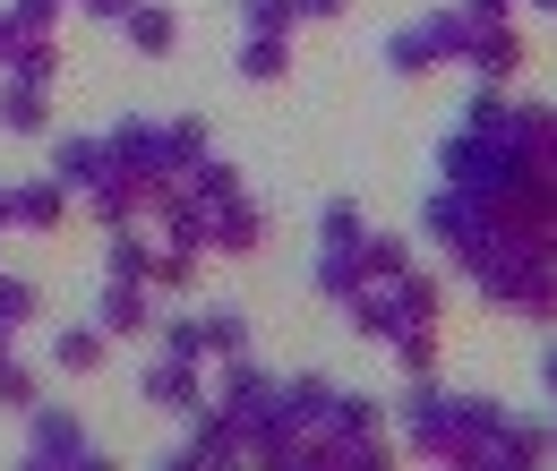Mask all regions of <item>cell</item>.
<instances>
[{"label":"cell","instance_id":"60d3db41","mask_svg":"<svg viewBox=\"0 0 557 471\" xmlns=\"http://www.w3.org/2000/svg\"><path fill=\"white\" fill-rule=\"evenodd\" d=\"M129 0H70V17H121Z\"/></svg>","mask_w":557,"mask_h":471},{"label":"cell","instance_id":"8992f818","mask_svg":"<svg viewBox=\"0 0 557 471\" xmlns=\"http://www.w3.org/2000/svg\"><path fill=\"white\" fill-rule=\"evenodd\" d=\"M103 163H112L121 181H138V189H154V181H172V137H163V121H146V112H129L121 129L103 137Z\"/></svg>","mask_w":557,"mask_h":471},{"label":"cell","instance_id":"603a6c76","mask_svg":"<svg viewBox=\"0 0 557 471\" xmlns=\"http://www.w3.org/2000/svg\"><path fill=\"white\" fill-rule=\"evenodd\" d=\"M0 77H17V86H44V95H52V86H61V35H26V44L9 52Z\"/></svg>","mask_w":557,"mask_h":471},{"label":"cell","instance_id":"f6af8a7d","mask_svg":"<svg viewBox=\"0 0 557 471\" xmlns=\"http://www.w3.org/2000/svg\"><path fill=\"white\" fill-rule=\"evenodd\" d=\"M0 232H9V181H0Z\"/></svg>","mask_w":557,"mask_h":471},{"label":"cell","instance_id":"52a82bcc","mask_svg":"<svg viewBox=\"0 0 557 471\" xmlns=\"http://www.w3.org/2000/svg\"><path fill=\"white\" fill-rule=\"evenodd\" d=\"M26 463L35 471H70V463H95V437H86V420L61 404H35L26 411Z\"/></svg>","mask_w":557,"mask_h":471},{"label":"cell","instance_id":"d4e9b609","mask_svg":"<svg viewBox=\"0 0 557 471\" xmlns=\"http://www.w3.org/2000/svg\"><path fill=\"white\" fill-rule=\"evenodd\" d=\"M240 77L249 86H283L292 77V35H240Z\"/></svg>","mask_w":557,"mask_h":471},{"label":"cell","instance_id":"ba28073f","mask_svg":"<svg viewBox=\"0 0 557 471\" xmlns=\"http://www.w3.org/2000/svg\"><path fill=\"white\" fill-rule=\"evenodd\" d=\"M506 172H515V163H506L497 129H455L437 146V181H446V189H497Z\"/></svg>","mask_w":557,"mask_h":471},{"label":"cell","instance_id":"6da1fadb","mask_svg":"<svg viewBox=\"0 0 557 471\" xmlns=\"http://www.w3.org/2000/svg\"><path fill=\"white\" fill-rule=\"evenodd\" d=\"M455 274H463L481 300L515 309V318H532V326H549V318H557V249H549V240L488 232L472 258H455Z\"/></svg>","mask_w":557,"mask_h":471},{"label":"cell","instance_id":"7a4b0ae2","mask_svg":"<svg viewBox=\"0 0 557 471\" xmlns=\"http://www.w3.org/2000/svg\"><path fill=\"white\" fill-rule=\"evenodd\" d=\"M446 318V292H437V274H395V283H360L344 300V326L351 335H369V343H395V335H412V326H437Z\"/></svg>","mask_w":557,"mask_h":471},{"label":"cell","instance_id":"30bf717a","mask_svg":"<svg viewBox=\"0 0 557 471\" xmlns=\"http://www.w3.org/2000/svg\"><path fill=\"white\" fill-rule=\"evenodd\" d=\"M138 404H146V411H172V420H189V411L207 404V360H181V351L146 360V369H138Z\"/></svg>","mask_w":557,"mask_h":471},{"label":"cell","instance_id":"8fae6325","mask_svg":"<svg viewBox=\"0 0 557 471\" xmlns=\"http://www.w3.org/2000/svg\"><path fill=\"white\" fill-rule=\"evenodd\" d=\"M446 44H455V9H429L404 35H386V69L395 77H429V69H446Z\"/></svg>","mask_w":557,"mask_h":471},{"label":"cell","instance_id":"4fadbf2b","mask_svg":"<svg viewBox=\"0 0 557 471\" xmlns=\"http://www.w3.org/2000/svg\"><path fill=\"white\" fill-rule=\"evenodd\" d=\"M95 326H103L112 343H146V335H154V292H146V283H112V274H103Z\"/></svg>","mask_w":557,"mask_h":471},{"label":"cell","instance_id":"3957f363","mask_svg":"<svg viewBox=\"0 0 557 471\" xmlns=\"http://www.w3.org/2000/svg\"><path fill=\"white\" fill-rule=\"evenodd\" d=\"M446 61L463 69V77H488V86H515V77L532 69V44H523V17H463V9H455V44H446Z\"/></svg>","mask_w":557,"mask_h":471},{"label":"cell","instance_id":"2e32d148","mask_svg":"<svg viewBox=\"0 0 557 471\" xmlns=\"http://www.w3.org/2000/svg\"><path fill=\"white\" fill-rule=\"evenodd\" d=\"M77 206H86V214H95L103 232H121V223H138V214H146V189H138V181H121V172L103 163V172H95V181L77 189Z\"/></svg>","mask_w":557,"mask_h":471},{"label":"cell","instance_id":"d6a6232c","mask_svg":"<svg viewBox=\"0 0 557 471\" xmlns=\"http://www.w3.org/2000/svg\"><path fill=\"white\" fill-rule=\"evenodd\" d=\"M300 0H240V35H292Z\"/></svg>","mask_w":557,"mask_h":471},{"label":"cell","instance_id":"8d00e7d4","mask_svg":"<svg viewBox=\"0 0 557 471\" xmlns=\"http://www.w3.org/2000/svg\"><path fill=\"white\" fill-rule=\"evenodd\" d=\"M35 309H44V292H35L26 274H0V318H9V326H26Z\"/></svg>","mask_w":557,"mask_h":471},{"label":"cell","instance_id":"83f0119b","mask_svg":"<svg viewBox=\"0 0 557 471\" xmlns=\"http://www.w3.org/2000/svg\"><path fill=\"white\" fill-rule=\"evenodd\" d=\"M249 351V318L240 309H198V360H232Z\"/></svg>","mask_w":557,"mask_h":471},{"label":"cell","instance_id":"4316f807","mask_svg":"<svg viewBox=\"0 0 557 471\" xmlns=\"http://www.w3.org/2000/svg\"><path fill=\"white\" fill-rule=\"evenodd\" d=\"M95 172H103V137H52V181H61L70 198L95 181Z\"/></svg>","mask_w":557,"mask_h":471},{"label":"cell","instance_id":"9c48e42d","mask_svg":"<svg viewBox=\"0 0 557 471\" xmlns=\"http://www.w3.org/2000/svg\"><path fill=\"white\" fill-rule=\"evenodd\" d=\"M497 146H506L515 172H549V181H557V112H549V103H506Z\"/></svg>","mask_w":557,"mask_h":471},{"label":"cell","instance_id":"4dcf8cb0","mask_svg":"<svg viewBox=\"0 0 557 471\" xmlns=\"http://www.w3.org/2000/svg\"><path fill=\"white\" fill-rule=\"evenodd\" d=\"M198 267H207L198 249H154V267H146V292H189V283H198Z\"/></svg>","mask_w":557,"mask_h":471},{"label":"cell","instance_id":"1f68e13d","mask_svg":"<svg viewBox=\"0 0 557 471\" xmlns=\"http://www.w3.org/2000/svg\"><path fill=\"white\" fill-rule=\"evenodd\" d=\"M360 232H369V214L351 198H335L326 214H318V249H360Z\"/></svg>","mask_w":557,"mask_h":471},{"label":"cell","instance_id":"9a60e30c","mask_svg":"<svg viewBox=\"0 0 557 471\" xmlns=\"http://www.w3.org/2000/svg\"><path fill=\"white\" fill-rule=\"evenodd\" d=\"M70 189L44 172V181H9V232H61L70 223Z\"/></svg>","mask_w":557,"mask_h":471},{"label":"cell","instance_id":"f1b7e54d","mask_svg":"<svg viewBox=\"0 0 557 471\" xmlns=\"http://www.w3.org/2000/svg\"><path fill=\"white\" fill-rule=\"evenodd\" d=\"M360 283H369V274H360V249H318V292H326V309H344Z\"/></svg>","mask_w":557,"mask_h":471},{"label":"cell","instance_id":"b9f144b4","mask_svg":"<svg viewBox=\"0 0 557 471\" xmlns=\"http://www.w3.org/2000/svg\"><path fill=\"white\" fill-rule=\"evenodd\" d=\"M463 17H515V0H463Z\"/></svg>","mask_w":557,"mask_h":471},{"label":"cell","instance_id":"5bb4252c","mask_svg":"<svg viewBox=\"0 0 557 471\" xmlns=\"http://www.w3.org/2000/svg\"><path fill=\"white\" fill-rule=\"evenodd\" d=\"M172 463H181V471H198V463H240V420H232L223 404H198V411H189V446H181Z\"/></svg>","mask_w":557,"mask_h":471},{"label":"cell","instance_id":"ac0fdd59","mask_svg":"<svg viewBox=\"0 0 557 471\" xmlns=\"http://www.w3.org/2000/svg\"><path fill=\"white\" fill-rule=\"evenodd\" d=\"M318 463H326V471H377V463H395V437H386V429H377V437L318 429Z\"/></svg>","mask_w":557,"mask_h":471},{"label":"cell","instance_id":"44dd1931","mask_svg":"<svg viewBox=\"0 0 557 471\" xmlns=\"http://www.w3.org/2000/svg\"><path fill=\"white\" fill-rule=\"evenodd\" d=\"M0 137H52V95L0 77Z\"/></svg>","mask_w":557,"mask_h":471},{"label":"cell","instance_id":"ffe728a7","mask_svg":"<svg viewBox=\"0 0 557 471\" xmlns=\"http://www.w3.org/2000/svg\"><path fill=\"white\" fill-rule=\"evenodd\" d=\"M112 26H121V35H129V44H138L146 61H163V52H172V44H181V17H172V9H163V0H129V9H121V17H112Z\"/></svg>","mask_w":557,"mask_h":471},{"label":"cell","instance_id":"7bdbcfd3","mask_svg":"<svg viewBox=\"0 0 557 471\" xmlns=\"http://www.w3.org/2000/svg\"><path fill=\"white\" fill-rule=\"evenodd\" d=\"M515 17H557V0H515Z\"/></svg>","mask_w":557,"mask_h":471},{"label":"cell","instance_id":"f546056e","mask_svg":"<svg viewBox=\"0 0 557 471\" xmlns=\"http://www.w3.org/2000/svg\"><path fill=\"white\" fill-rule=\"evenodd\" d=\"M35 404H44V377H35V360L9 351L0 360V411H35Z\"/></svg>","mask_w":557,"mask_h":471},{"label":"cell","instance_id":"484cf974","mask_svg":"<svg viewBox=\"0 0 557 471\" xmlns=\"http://www.w3.org/2000/svg\"><path fill=\"white\" fill-rule=\"evenodd\" d=\"M360 274H369V283H395V274H412V240L369 223V232H360Z\"/></svg>","mask_w":557,"mask_h":471},{"label":"cell","instance_id":"e0dca14e","mask_svg":"<svg viewBox=\"0 0 557 471\" xmlns=\"http://www.w3.org/2000/svg\"><path fill=\"white\" fill-rule=\"evenodd\" d=\"M267 395H275V377H267V369H258L249 351H232V360H214V395H207V404H223L232 420H240V411H258Z\"/></svg>","mask_w":557,"mask_h":471},{"label":"cell","instance_id":"d6986e66","mask_svg":"<svg viewBox=\"0 0 557 471\" xmlns=\"http://www.w3.org/2000/svg\"><path fill=\"white\" fill-rule=\"evenodd\" d=\"M446 411H455V471H472V455H481V437L506 420V404L497 395H446Z\"/></svg>","mask_w":557,"mask_h":471},{"label":"cell","instance_id":"5b68a950","mask_svg":"<svg viewBox=\"0 0 557 471\" xmlns=\"http://www.w3.org/2000/svg\"><path fill=\"white\" fill-rule=\"evenodd\" d=\"M395 429H404V455H412V463H455V411L437 395V377H412V386H404Z\"/></svg>","mask_w":557,"mask_h":471},{"label":"cell","instance_id":"7402d4cb","mask_svg":"<svg viewBox=\"0 0 557 471\" xmlns=\"http://www.w3.org/2000/svg\"><path fill=\"white\" fill-rule=\"evenodd\" d=\"M103 351H112V335H103L95 318H70V326L52 335V369H70V377H86V369H103Z\"/></svg>","mask_w":557,"mask_h":471},{"label":"cell","instance_id":"7c38bea8","mask_svg":"<svg viewBox=\"0 0 557 471\" xmlns=\"http://www.w3.org/2000/svg\"><path fill=\"white\" fill-rule=\"evenodd\" d=\"M267 249V206L249 198H214V214H207V258H258Z\"/></svg>","mask_w":557,"mask_h":471},{"label":"cell","instance_id":"836d02e7","mask_svg":"<svg viewBox=\"0 0 557 471\" xmlns=\"http://www.w3.org/2000/svg\"><path fill=\"white\" fill-rule=\"evenodd\" d=\"M386 351L404 360V377H437V326H412V335H395Z\"/></svg>","mask_w":557,"mask_h":471},{"label":"cell","instance_id":"ab89813d","mask_svg":"<svg viewBox=\"0 0 557 471\" xmlns=\"http://www.w3.org/2000/svg\"><path fill=\"white\" fill-rule=\"evenodd\" d=\"M26 44V26H17V9H0V69H9V52Z\"/></svg>","mask_w":557,"mask_h":471},{"label":"cell","instance_id":"277c9868","mask_svg":"<svg viewBox=\"0 0 557 471\" xmlns=\"http://www.w3.org/2000/svg\"><path fill=\"white\" fill-rule=\"evenodd\" d=\"M420 232L446 249V258H472L488 232H497V206H488V189H429V206H420Z\"/></svg>","mask_w":557,"mask_h":471},{"label":"cell","instance_id":"cb8c5ba5","mask_svg":"<svg viewBox=\"0 0 557 471\" xmlns=\"http://www.w3.org/2000/svg\"><path fill=\"white\" fill-rule=\"evenodd\" d=\"M146 267H154V240H146L138 223L103 232V274H112V283H146Z\"/></svg>","mask_w":557,"mask_h":471},{"label":"cell","instance_id":"e575fe53","mask_svg":"<svg viewBox=\"0 0 557 471\" xmlns=\"http://www.w3.org/2000/svg\"><path fill=\"white\" fill-rule=\"evenodd\" d=\"M506 103H515L506 86H488V77H472V95H463V129H497V121H506Z\"/></svg>","mask_w":557,"mask_h":471},{"label":"cell","instance_id":"ee69618b","mask_svg":"<svg viewBox=\"0 0 557 471\" xmlns=\"http://www.w3.org/2000/svg\"><path fill=\"white\" fill-rule=\"evenodd\" d=\"M9 351H17V326H9V318H0V360H9Z\"/></svg>","mask_w":557,"mask_h":471},{"label":"cell","instance_id":"f35d334b","mask_svg":"<svg viewBox=\"0 0 557 471\" xmlns=\"http://www.w3.org/2000/svg\"><path fill=\"white\" fill-rule=\"evenodd\" d=\"M351 0H300V26H326V17H344Z\"/></svg>","mask_w":557,"mask_h":471},{"label":"cell","instance_id":"74e56055","mask_svg":"<svg viewBox=\"0 0 557 471\" xmlns=\"http://www.w3.org/2000/svg\"><path fill=\"white\" fill-rule=\"evenodd\" d=\"M9 9H17L26 35H61V17H70V0H9Z\"/></svg>","mask_w":557,"mask_h":471},{"label":"cell","instance_id":"d590c367","mask_svg":"<svg viewBox=\"0 0 557 471\" xmlns=\"http://www.w3.org/2000/svg\"><path fill=\"white\" fill-rule=\"evenodd\" d=\"M163 137H172V172H181L189 154H207V146H214V129L198 121V112H181V121H163Z\"/></svg>","mask_w":557,"mask_h":471}]
</instances>
